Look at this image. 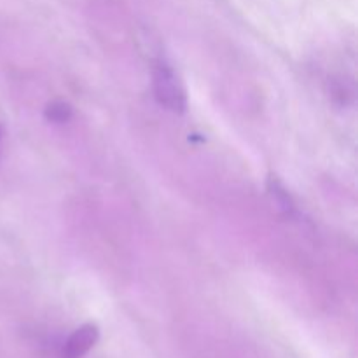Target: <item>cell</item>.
<instances>
[{"label": "cell", "mask_w": 358, "mask_h": 358, "mask_svg": "<svg viewBox=\"0 0 358 358\" xmlns=\"http://www.w3.org/2000/svg\"><path fill=\"white\" fill-rule=\"evenodd\" d=\"M154 79V93H156L157 101H159L163 107H166L168 110L177 112L182 114L185 110V90L182 86L180 79L177 77V73L171 70V66L168 63H164L163 59L156 62L152 72Z\"/></svg>", "instance_id": "obj_1"}, {"label": "cell", "mask_w": 358, "mask_h": 358, "mask_svg": "<svg viewBox=\"0 0 358 358\" xmlns=\"http://www.w3.org/2000/svg\"><path fill=\"white\" fill-rule=\"evenodd\" d=\"M44 115L49 122L63 124V122H66L72 117V107L69 103H65V101H51L45 107Z\"/></svg>", "instance_id": "obj_4"}, {"label": "cell", "mask_w": 358, "mask_h": 358, "mask_svg": "<svg viewBox=\"0 0 358 358\" xmlns=\"http://www.w3.org/2000/svg\"><path fill=\"white\" fill-rule=\"evenodd\" d=\"M100 339V329L94 324H86L72 332L62 350V358H83Z\"/></svg>", "instance_id": "obj_2"}, {"label": "cell", "mask_w": 358, "mask_h": 358, "mask_svg": "<svg viewBox=\"0 0 358 358\" xmlns=\"http://www.w3.org/2000/svg\"><path fill=\"white\" fill-rule=\"evenodd\" d=\"M0 135H2V133H0Z\"/></svg>", "instance_id": "obj_5"}, {"label": "cell", "mask_w": 358, "mask_h": 358, "mask_svg": "<svg viewBox=\"0 0 358 358\" xmlns=\"http://www.w3.org/2000/svg\"><path fill=\"white\" fill-rule=\"evenodd\" d=\"M268 194L269 198H271V203L275 205V208L278 210V212L289 215V213L294 210V203L292 199H290L289 192H287V189L283 187L282 182H280L276 177H269Z\"/></svg>", "instance_id": "obj_3"}]
</instances>
